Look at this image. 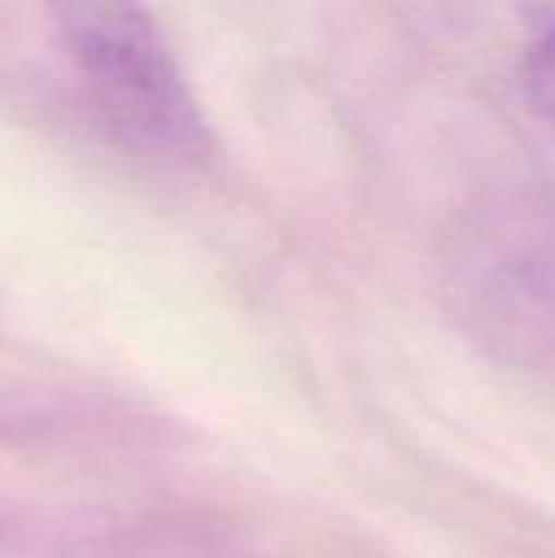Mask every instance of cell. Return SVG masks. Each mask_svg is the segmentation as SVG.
Masks as SVG:
<instances>
[{
    "label": "cell",
    "instance_id": "1",
    "mask_svg": "<svg viewBox=\"0 0 555 558\" xmlns=\"http://www.w3.org/2000/svg\"><path fill=\"white\" fill-rule=\"evenodd\" d=\"M56 16L72 59L118 118L180 154L209 147L183 72L141 7L82 0L62 3Z\"/></svg>",
    "mask_w": 555,
    "mask_h": 558
},
{
    "label": "cell",
    "instance_id": "2",
    "mask_svg": "<svg viewBox=\"0 0 555 558\" xmlns=\"http://www.w3.org/2000/svg\"><path fill=\"white\" fill-rule=\"evenodd\" d=\"M527 95L533 108L555 124V29L536 39L527 56Z\"/></svg>",
    "mask_w": 555,
    "mask_h": 558
}]
</instances>
